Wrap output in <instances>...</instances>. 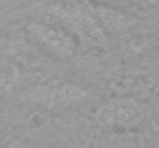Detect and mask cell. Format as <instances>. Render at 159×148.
Listing matches in <instances>:
<instances>
[{
	"label": "cell",
	"mask_w": 159,
	"mask_h": 148,
	"mask_svg": "<svg viewBox=\"0 0 159 148\" xmlns=\"http://www.w3.org/2000/svg\"><path fill=\"white\" fill-rule=\"evenodd\" d=\"M45 20L62 25L73 33L80 43L91 48L107 49L110 37L107 36L94 14L91 0H59L48 6Z\"/></svg>",
	"instance_id": "obj_1"
},
{
	"label": "cell",
	"mask_w": 159,
	"mask_h": 148,
	"mask_svg": "<svg viewBox=\"0 0 159 148\" xmlns=\"http://www.w3.org/2000/svg\"><path fill=\"white\" fill-rule=\"evenodd\" d=\"M23 33L37 49L60 62L71 60L80 47V40L73 33L50 20L30 19L23 23Z\"/></svg>",
	"instance_id": "obj_2"
},
{
	"label": "cell",
	"mask_w": 159,
	"mask_h": 148,
	"mask_svg": "<svg viewBox=\"0 0 159 148\" xmlns=\"http://www.w3.org/2000/svg\"><path fill=\"white\" fill-rule=\"evenodd\" d=\"M93 117L108 131H134L147 122L148 106L134 97H111L94 110Z\"/></svg>",
	"instance_id": "obj_3"
},
{
	"label": "cell",
	"mask_w": 159,
	"mask_h": 148,
	"mask_svg": "<svg viewBox=\"0 0 159 148\" xmlns=\"http://www.w3.org/2000/svg\"><path fill=\"white\" fill-rule=\"evenodd\" d=\"M26 97L48 111H65L79 106L90 97V91L74 82L45 80L30 85Z\"/></svg>",
	"instance_id": "obj_4"
},
{
	"label": "cell",
	"mask_w": 159,
	"mask_h": 148,
	"mask_svg": "<svg viewBox=\"0 0 159 148\" xmlns=\"http://www.w3.org/2000/svg\"><path fill=\"white\" fill-rule=\"evenodd\" d=\"M94 14L104 29L107 36L110 39L117 37L122 39L125 37L128 33H131L133 29H136L139 25V19L136 16H133V12L124 11L120 8L107 5V3H101V2H94L91 0Z\"/></svg>",
	"instance_id": "obj_5"
},
{
	"label": "cell",
	"mask_w": 159,
	"mask_h": 148,
	"mask_svg": "<svg viewBox=\"0 0 159 148\" xmlns=\"http://www.w3.org/2000/svg\"><path fill=\"white\" fill-rule=\"evenodd\" d=\"M9 148H53L48 145H42V144H31V142H14Z\"/></svg>",
	"instance_id": "obj_6"
},
{
	"label": "cell",
	"mask_w": 159,
	"mask_h": 148,
	"mask_svg": "<svg viewBox=\"0 0 159 148\" xmlns=\"http://www.w3.org/2000/svg\"><path fill=\"white\" fill-rule=\"evenodd\" d=\"M153 90H155L156 96H159V74L156 76V79H155V85H153Z\"/></svg>",
	"instance_id": "obj_7"
},
{
	"label": "cell",
	"mask_w": 159,
	"mask_h": 148,
	"mask_svg": "<svg viewBox=\"0 0 159 148\" xmlns=\"http://www.w3.org/2000/svg\"><path fill=\"white\" fill-rule=\"evenodd\" d=\"M0 148H3V133L0 130Z\"/></svg>",
	"instance_id": "obj_8"
},
{
	"label": "cell",
	"mask_w": 159,
	"mask_h": 148,
	"mask_svg": "<svg viewBox=\"0 0 159 148\" xmlns=\"http://www.w3.org/2000/svg\"><path fill=\"white\" fill-rule=\"evenodd\" d=\"M156 45H158V48H159V26H158V33H156Z\"/></svg>",
	"instance_id": "obj_9"
},
{
	"label": "cell",
	"mask_w": 159,
	"mask_h": 148,
	"mask_svg": "<svg viewBox=\"0 0 159 148\" xmlns=\"http://www.w3.org/2000/svg\"><path fill=\"white\" fill-rule=\"evenodd\" d=\"M2 28H3V25H2V23H0V29H2Z\"/></svg>",
	"instance_id": "obj_10"
}]
</instances>
